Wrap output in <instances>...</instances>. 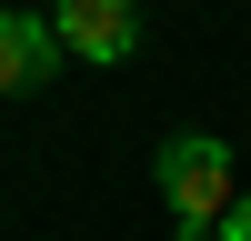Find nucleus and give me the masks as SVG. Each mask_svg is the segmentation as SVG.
<instances>
[{"label":"nucleus","instance_id":"nucleus-3","mask_svg":"<svg viewBox=\"0 0 251 241\" xmlns=\"http://www.w3.org/2000/svg\"><path fill=\"white\" fill-rule=\"evenodd\" d=\"M60 60L71 50H60V30L40 10H0V91H30V80H50Z\"/></svg>","mask_w":251,"mask_h":241},{"label":"nucleus","instance_id":"nucleus-4","mask_svg":"<svg viewBox=\"0 0 251 241\" xmlns=\"http://www.w3.org/2000/svg\"><path fill=\"white\" fill-rule=\"evenodd\" d=\"M211 241H251V191L231 201V211H221V231H211Z\"/></svg>","mask_w":251,"mask_h":241},{"label":"nucleus","instance_id":"nucleus-1","mask_svg":"<svg viewBox=\"0 0 251 241\" xmlns=\"http://www.w3.org/2000/svg\"><path fill=\"white\" fill-rule=\"evenodd\" d=\"M161 201L181 211V241H211L221 231V211L241 201V181H231V141H211V131H181V141H161Z\"/></svg>","mask_w":251,"mask_h":241},{"label":"nucleus","instance_id":"nucleus-2","mask_svg":"<svg viewBox=\"0 0 251 241\" xmlns=\"http://www.w3.org/2000/svg\"><path fill=\"white\" fill-rule=\"evenodd\" d=\"M50 30H60L71 60H100V71H121V60L141 50V10H131V0H60Z\"/></svg>","mask_w":251,"mask_h":241}]
</instances>
